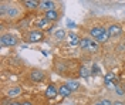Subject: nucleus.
<instances>
[{
    "mask_svg": "<svg viewBox=\"0 0 125 105\" xmlns=\"http://www.w3.org/2000/svg\"><path fill=\"white\" fill-rule=\"evenodd\" d=\"M46 78V73L40 68H33L30 71V80L33 82H41V81Z\"/></svg>",
    "mask_w": 125,
    "mask_h": 105,
    "instance_id": "39448f33",
    "label": "nucleus"
},
{
    "mask_svg": "<svg viewBox=\"0 0 125 105\" xmlns=\"http://www.w3.org/2000/svg\"><path fill=\"white\" fill-rule=\"evenodd\" d=\"M55 7H57V4H55V1H53V0H41L40 1V6H39V10L47 13L50 10H55Z\"/></svg>",
    "mask_w": 125,
    "mask_h": 105,
    "instance_id": "423d86ee",
    "label": "nucleus"
},
{
    "mask_svg": "<svg viewBox=\"0 0 125 105\" xmlns=\"http://www.w3.org/2000/svg\"><path fill=\"white\" fill-rule=\"evenodd\" d=\"M107 30H108L109 37H118L122 33V26L118 24V23H112V24H109L107 27Z\"/></svg>",
    "mask_w": 125,
    "mask_h": 105,
    "instance_id": "0eeeda50",
    "label": "nucleus"
},
{
    "mask_svg": "<svg viewBox=\"0 0 125 105\" xmlns=\"http://www.w3.org/2000/svg\"><path fill=\"white\" fill-rule=\"evenodd\" d=\"M78 74H80V77H83V78H88V77H90V74H91V70H90V68H87L85 65H81V67H80V70H78Z\"/></svg>",
    "mask_w": 125,
    "mask_h": 105,
    "instance_id": "f3484780",
    "label": "nucleus"
},
{
    "mask_svg": "<svg viewBox=\"0 0 125 105\" xmlns=\"http://www.w3.org/2000/svg\"><path fill=\"white\" fill-rule=\"evenodd\" d=\"M94 105H102V102H101V101H98V102H95Z\"/></svg>",
    "mask_w": 125,
    "mask_h": 105,
    "instance_id": "a878e982",
    "label": "nucleus"
},
{
    "mask_svg": "<svg viewBox=\"0 0 125 105\" xmlns=\"http://www.w3.org/2000/svg\"><path fill=\"white\" fill-rule=\"evenodd\" d=\"M91 74H100V68H98V65H97V64H94V65H93Z\"/></svg>",
    "mask_w": 125,
    "mask_h": 105,
    "instance_id": "aec40b11",
    "label": "nucleus"
},
{
    "mask_svg": "<svg viewBox=\"0 0 125 105\" xmlns=\"http://www.w3.org/2000/svg\"><path fill=\"white\" fill-rule=\"evenodd\" d=\"M104 80H105V82H115L117 77H115V74L114 73H108V74H105Z\"/></svg>",
    "mask_w": 125,
    "mask_h": 105,
    "instance_id": "6ab92c4d",
    "label": "nucleus"
},
{
    "mask_svg": "<svg viewBox=\"0 0 125 105\" xmlns=\"http://www.w3.org/2000/svg\"><path fill=\"white\" fill-rule=\"evenodd\" d=\"M20 16V9L17 7V6H7V9H6V14H4V17H9V19H16V17Z\"/></svg>",
    "mask_w": 125,
    "mask_h": 105,
    "instance_id": "6e6552de",
    "label": "nucleus"
},
{
    "mask_svg": "<svg viewBox=\"0 0 125 105\" xmlns=\"http://www.w3.org/2000/svg\"><path fill=\"white\" fill-rule=\"evenodd\" d=\"M101 102H102V105H112V102L109 99H101Z\"/></svg>",
    "mask_w": 125,
    "mask_h": 105,
    "instance_id": "412c9836",
    "label": "nucleus"
},
{
    "mask_svg": "<svg viewBox=\"0 0 125 105\" xmlns=\"http://www.w3.org/2000/svg\"><path fill=\"white\" fill-rule=\"evenodd\" d=\"M71 92H73V91L68 88V85H67V84H61V85L58 87V95H60V97H62V98L68 97Z\"/></svg>",
    "mask_w": 125,
    "mask_h": 105,
    "instance_id": "4468645a",
    "label": "nucleus"
},
{
    "mask_svg": "<svg viewBox=\"0 0 125 105\" xmlns=\"http://www.w3.org/2000/svg\"><path fill=\"white\" fill-rule=\"evenodd\" d=\"M67 36H68V34H67V31H65L64 29H58V30H55V33H54V38L57 41H62Z\"/></svg>",
    "mask_w": 125,
    "mask_h": 105,
    "instance_id": "2eb2a0df",
    "label": "nucleus"
},
{
    "mask_svg": "<svg viewBox=\"0 0 125 105\" xmlns=\"http://www.w3.org/2000/svg\"><path fill=\"white\" fill-rule=\"evenodd\" d=\"M122 87H124V91H125V85H122Z\"/></svg>",
    "mask_w": 125,
    "mask_h": 105,
    "instance_id": "bb28decb",
    "label": "nucleus"
},
{
    "mask_svg": "<svg viewBox=\"0 0 125 105\" xmlns=\"http://www.w3.org/2000/svg\"><path fill=\"white\" fill-rule=\"evenodd\" d=\"M11 105H23V104H20V102H11Z\"/></svg>",
    "mask_w": 125,
    "mask_h": 105,
    "instance_id": "393cba45",
    "label": "nucleus"
},
{
    "mask_svg": "<svg viewBox=\"0 0 125 105\" xmlns=\"http://www.w3.org/2000/svg\"><path fill=\"white\" fill-rule=\"evenodd\" d=\"M90 36L98 44H105L111 38L109 34H108V30L105 27H102V26H94V27H91L90 29Z\"/></svg>",
    "mask_w": 125,
    "mask_h": 105,
    "instance_id": "f257e3e1",
    "label": "nucleus"
},
{
    "mask_svg": "<svg viewBox=\"0 0 125 105\" xmlns=\"http://www.w3.org/2000/svg\"><path fill=\"white\" fill-rule=\"evenodd\" d=\"M124 31H125V24H124Z\"/></svg>",
    "mask_w": 125,
    "mask_h": 105,
    "instance_id": "cd10ccee",
    "label": "nucleus"
},
{
    "mask_svg": "<svg viewBox=\"0 0 125 105\" xmlns=\"http://www.w3.org/2000/svg\"><path fill=\"white\" fill-rule=\"evenodd\" d=\"M44 17H46L50 23H51V21H57V20L60 19V13H58L57 9H55V10H50V11L44 13Z\"/></svg>",
    "mask_w": 125,
    "mask_h": 105,
    "instance_id": "9b49d317",
    "label": "nucleus"
},
{
    "mask_svg": "<svg viewBox=\"0 0 125 105\" xmlns=\"http://www.w3.org/2000/svg\"><path fill=\"white\" fill-rule=\"evenodd\" d=\"M67 85H68V88L74 92V91H78L80 89V82L78 81H74V80H68L67 82H65Z\"/></svg>",
    "mask_w": 125,
    "mask_h": 105,
    "instance_id": "a211bd4d",
    "label": "nucleus"
},
{
    "mask_svg": "<svg viewBox=\"0 0 125 105\" xmlns=\"http://www.w3.org/2000/svg\"><path fill=\"white\" fill-rule=\"evenodd\" d=\"M67 26H68L70 29H74V27H75V24H74L73 21H70V20H67Z\"/></svg>",
    "mask_w": 125,
    "mask_h": 105,
    "instance_id": "4be33fe9",
    "label": "nucleus"
},
{
    "mask_svg": "<svg viewBox=\"0 0 125 105\" xmlns=\"http://www.w3.org/2000/svg\"><path fill=\"white\" fill-rule=\"evenodd\" d=\"M21 94V87L20 85H16V87H11V88L7 91V98H16Z\"/></svg>",
    "mask_w": 125,
    "mask_h": 105,
    "instance_id": "ddd939ff",
    "label": "nucleus"
},
{
    "mask_svg": "<svg viewBox=\"0 0 125 105\" xmlns=\"http://www.w3.org/2000/svg\"><path fill=\"white\" fill-rule=\"evenodd\" d=\"M34 26H36V29L37 30H41V29H46V27H48L50 26V21L47 20L46 17H39L36 21H34Z\"/></svg>",
    "mask_w": 125,
    "mask_h": 105,
    "instance_id": "9d476101",
    "label": "nucleus"
},
{
    "mask_svg": "<svg viewBox=\"0 0 125 105\" xmlns=\"http://www.w3.org/2000/svg\"><path fill=\"white\" fill-rule=\"evenodd\" d=\"M57 95H58V88L55 87L54 84H50L46 89V97L48 98V99H54Z\"/></svg>",
    "mask_w": 125,
    "mask_h": 105,
    "instance_id": "1a4fd4ad",
    "label": "nucleus"
},
{
    "mask_svg": "<svg viewBox=\"0 0 125 105\" xmlns=\"http://www.w3.org/2000/svg\"><path fill=\"white\" fill-rule=\"evenodd\" d=\"M21 4L29 10H36V9H39L40 1H37V0H23Z\"/></svg>",
    "mask_w": 125,
    "mask_h": 105,
    "instance_id": "f8f14e48",
    "label": "nucleus"
},
{
    "mask_svg": "<svg viewBox=\"0 0 125 105\" xmlns=\"http://www.w3.org/2000/svg\"><path fill=\"white\" fill-rule=\"evenodd\" d=\"M19 43V38L11 33H3L0 37V44L1 47H14Z\"/></svg>",
    "mask_w": 125,
    "mask_h": 105,
    "instance_id": "20e7f679",
    "label": "nucleus"
},
{
    "mask_svg": "<svg viewBox=\"0 0 125 105\" xmlns=\"http://www.w3.org/2000/svg\"><path fill=\"white\" fill-rule=\"evenodd\" d=\"M68 38H70V44L71 46H80L81 38L78 37V34H75V33H68Z\"/></svg>",
    "mask_w": 125,
    "mask_h": 105,
    "instance_id": "dca6fc26",
    "label": "nucleus"
},
{
    "mask_svg": "<svg viewBox=\"0 0 125 105\" xmlns=\"http://www.w3.org/2000/svg\"><path fill=\"white\" fill-rule=\"evenodd\" d=\"M23 105H33V104H31L30 101H24V102H23Z\"/></svg>",
    "mask_w": 125,
    "mask_h": 105,
    "instance_id": "b1692460",
    "label": "nucleus"
},
{
    "mask_svg": "<svg viewBox=\"0 0 125 105\" xmlns=\"http://www.w3.org/2000/svg\"><path fill=\"white\" fill-rule=\"evenodd\" d=\"M80 48L84 50V51H93V53H95V51L100 50V44L95 40L90 38V37H83L81 41H80Z\"/></svg>",
    "mask_w": 125,
    "mask_h": 105,
    "instance_id": "f03ea898",
    "label": "nucleus"
},
{
    "mask_svg": "<svg viewBox=\"0 0 125 105\" xmlns=\"http://www.w3.org/2000/svg\"><path fill=\"white\" fill-rule=\"evenodd\" d=\"M112 105H125V102H121V101H115V102H112Z\"/></svg>",
    "mask_w": 125,
    "mask_h": 105,
    "instance_id": "5701e85b",
    "label": "nucleus"
},
{
    "mask_svg": "<svg viewBox=\"0 0 125 105\" xmlns=\"http://www.w3.org/2000/svg\"><path fill=\"white\" fill-rule=\"evenodd\" d=\"M24 40L30 44H34V43H40V41L44 40V33L41 30H30V31L26 33L24 36Z\"/></svg>",
    "mask_w": 125,
    "mask_h": 105,
    "instance_id": "7ed1b4c3",
    "label": "nucleus"
}]
</instances>
